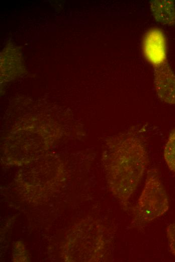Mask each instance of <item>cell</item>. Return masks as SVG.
<instances>
[{"instance_id":"1","label":"cell","mask_w":175,"mask_h":262,"mask_svg":"<svg viewBox=\"0 0 175 262\" xmlns=\"http://www.w3.org/2000/svg\"><path fill=\"white\" fill-rule=\"evenodd\" d=\"M102 163L109 188L124 211L144 174L149 159L145 144L135 133H119L106 139Z\"/></svg>"},{"instance_id":"2","label":"cell","mask_w":175,"mask_h":262,"mask_svg":"<svg viewBox=\"0 0 175 262\" xmlns=\"http://www.w3.org/2000/svg\"><path fill=\"white\" fill-rule=\"evenodd\" d=\"M169 209L168 198L155 168L147 172L145 184L135 206L131 209V228L140 229L165 214Z\"/></svg>"},{"instance_id":"3","label":"cell","mask_w":175,"mask_h":262,"mask_svg":"<svg viewBox=\"0 0 175 262\" xmlns=\"http://www.w3.org/2000/svg\"><path fill=\"white\" fill-rule=\"evenodd\" d=\"M15 123L5 139L10 143L26 147H41L47 142L55 139L59 124L57 123ZM33 147V146H32Z\"/></svg>"},{"instance_id":"4","label":"cell","mask_w":175,"mask_h":262,"mask_svg":"<svg viewBox=\"0 0 175 262\" xmlns=\"http://www.w3.org/2000/svg\"><path fill=\"white\" fill-rule=\"evenodd\" d=\"M78 232V260L100 261L106 244L103 226L92 219H86L81 223Z\"/></svg>"},{"instance_id":"5","label":"cell","mask_w":175,"mask_h":262,"mask_svg":"<svg viewBox=\"0 0 175 262\" xmlns=\"http://www.w3.org/2000/svg\"><path fill=\"white\" fill-rule=\"evenodd\" d=\"M154 84L162 101L175 105V74L167 61L154 67Z\"/></svg>"},{"instance_id":"6","label":"cell","mask_w":175,"mask_h":262,"mask_svg":"<svg viewBox=\"0 0 175 262\" xmlns=\"http://www.w3.org/2000/svg\"><path fill=\"white\" fill-rule=\"evenodd\" d=\"M143 51L146 59L155 67L166 62V44L165 35L158 28L149 30L143 41Z\"/></svg>"},{"instance_id":"7","label":"cell","mask_w":175,"mask_h":262,"mask_svg":"<svg viewBox=\"0 0 175 262\" xmlns=\"http://www.w3.org/2000/svg\"><path fill=\"white\" fill-rule=\"evenodd\" d=\"M151 11L159 22L169 26L175 24V5L171 1H153Z\"/></svg>"},{"instance_id":"8","label":"cell","mask_w":175,"mask_h":262,"mask_svg":"<svg viewBox=\"0 0 175 262\" xmlns=\"http://www.w3.org/2000/svg\"><path fill=\"white\" fill-rule=\"evenodd\" d=\"M163 158L169 169L175 173V128L169 132L164 148Z\"/></svg>"},{"instance_id":"9","label":"cell","mask_w":175,"mask_h":262,"mask_svg":"<svg viewBox=\"0 0 175 262\" xmlns=\"http://www.w3.org/2000/svg\"><path fill=\"white\" fill-rule=\"evenodd\" d=\"M166 236L170 251L175 256V221L167 227Z\"/></svg>"}]
</instances>
